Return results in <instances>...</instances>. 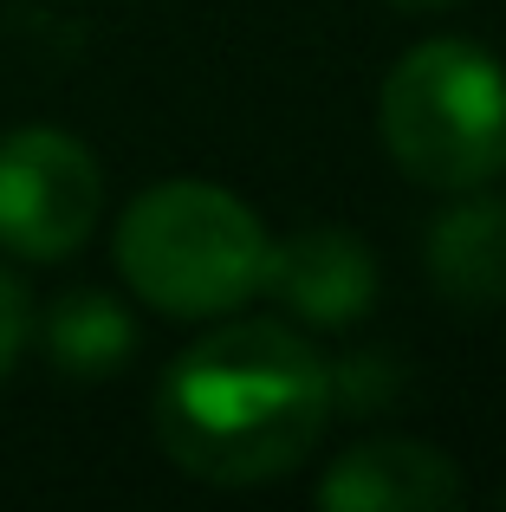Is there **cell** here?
<instances>
[{"label": "cell", "mask_w": 506, "mask_h": 512, "mask_svg": "<svg viewBox=\"0 0 506 512\" xmlns=\"http://www.w3.org/2000/svg\"><path fill=\"white\" fill-rule=\"evenodd\" d=\"M331 363L279 318H228L156 383V441L202 487H266L331 428Z\"/></svg>", "instance_id": "cell-1"}, {"label": "cell", "mask_w": 506, "mask_h": 512, "mask_svg": "<svg viewBox=\"0 0 506 512\" xmlns=\"http://www.w3.org/2000/svg\"><path fill=\"white\" fill-rule=\"evenodd\" d=\"M111 253L124 286L150 312L208 325V318H234L241 305L260 299L273 234L234 188L176 175V182L143 188L124 208Z\"/></svg>", "instance_id": "cell-2"}, {"label": "cell", "mask_w": 506, "mask_h": 512, "mask_svg": "<svg viewBox=\"0 0 506 512\" xmlns=\"http://www.w3.org/2000/svg\"><path fill=\"white\" fill-rule=\"evenodd\" d=\"M377 143L435 195L506 175V65L474 39H422L377 91Z\"/></svg>", "instance_id": "cell-3"}, {"label": "cell", "mask_w": 506, "mask_h": 512, "mask_svg": "<svg viewBox=\"0 0 506 512\" xmlns=\"http://www.w3.org/2000/svg\"><path fill=\"white\" fill-rule=\"evenodd\" d=\"M104 214V169L72 130L26 124L0 137V247L72 260Z\"/></svg>", "instance_id": "cell-4"}, {"label": "cell", "mask_w": 506, "mask_h": 512, "mask_svg": "<svg viewBox=\"0 0 506 512\" xmlns=\"http://www.w3.org/2000/svg\"><path fill=\"white\" fill-rule=\"evenodd\" d=\"M266 299L312 331L364 325L377 305V253L351 227H299L266 253Z\"/></svg>", "instance_id": "cell-5"}, {"label": "cell", "mask_w": 506, "mask_h": 512, "mask_svg": "<svg viewBox=\"0 0 506 512\" xmlns=\"http://www.w3.org/2000/svg\"><path fill=\"white\" fill-rule=\"evenodd\" d=\"M468 500L455 454L416 435H377L344 448L318 474V506L325 512H442Z\"/></svg>", "instance_id": "cell-6"}, {"label": "cell", "mask_w": 506, "mask_h": 512, "mask_svg": "<svg viewBox=\"0 0 506 512\" xmlns=\"http://www.w3.org/2000/svg\"><path fill=\"white\" fill-rule=\"evenodd\" d=\"M422 273L455 312H500L506 305V195L461 188L448 208H435L422 234Z\"/></svg>", "instance_id": "cell-7"}, {"label": "cell", "mask_w": 506, "mask_h": 512, "mask_svg": "<svg viewBox=\"0 0 506 512\" xmlns=\"http://www.w3.org/2000/svg\"><path fill=\"white\" fill-rule=\"evenodd\" d=\"M46 357L52 370L65 376H117L130 363V350H137V325H130V312L111 299V292H65V299H52L46 312Z\"/></svg>", "instance_id": "cell-8"}, {"label": "cell", "mask_w": 506, "mask_h": 512, "mask_svg": "<svg viewBox=\"0 0 506 512\" xmlns=\"http://www.w3.org/2000/svg\"><path fill=\"white\" fill-rule=\"evenodd\" d=\"M396 396H403L396 350H357V357L331 363V409L338 415H383Z\"/></svg>", "instance_id": "cell-9"}, {"label": "cell", "mask_w": 506, "mask_h": 512, "mask_svg": "<svg viewBox=\"0 0 506 512\" xmlns=\"http://www.w3.org/2000/svg\"><path fill=\"white\" fill-rule=\"evenodd\" d=\"M26 338H33V299H26V286L0 266V383H7V370L20 363Z\"/></svg>", "instance_id": "cell-10"}, {"label": "cell", "mask_w": 506, "mask_h": 512, "mask_svg": "<svg viewBox=\"0 0 506 512\" xmlns=\"http://www.w3.org/2000/svg\"><path fill=\"white\" fill-rule=\"evenodd\" d=\"M390 7H403V13H442V7H461V0H390Z\"/></svg>", "instance_id": "cell-11"}, {"label": "cell", "mask_w": 506, "mask_h": 512, "mask_svg": "<svg viewBox=\"0 0 506 512\" xmlns=\"http://www.w3.org/2000/svg\"><path fill=\"white\" fill-rule=\"evenodd\" d=\"M494 500H500V506H506V487H500V493H494Z\"/></svg>", "instance_id": "cell-12"}]
</instances>
